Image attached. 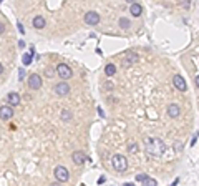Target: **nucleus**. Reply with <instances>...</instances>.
Listing matches in <instances>:
<instances>
[{
	"label": "nucleus",
	"mask_w": 199,
	"mask_h": 186,
	"mask_svg": "<svg viewBox=\"0 0 199 186\" xmlns=\"http://www.w3.org/2000/svg\"><path fill=\"white\" fill-rule=\"evenodd\" d=\"M57 75L60 76L61 80H68V78H71V75H73V72H71V68L68 67L67 63H60V65H57Z\"/></svg>",
	"instance_id": "7ed1b4c3"
},
{
	"label": "nucleus",
	"mask_w": 199,
	"mask_h": 186,
	"mask_svg": "<svg viewBox=\"0 0 199 186\" xmlns=\"http://www.w3.org/2000/svg\"><path fill=\"white\" fill-rule=\"evenodd\" d=\"M196 143H198V138H196V136H194V138H192V141H191V146H194Z\"/></svg>",
	"instance_id": "393cba45"
},
{
	"label": "nucleus",
	"mask_w": 199,
	"mask_h": 186,
	"mask_svg": "<svg viewBox=\"0 0 199 186\" xmlns=\"http://www.w3.org/2000/svg\"><path fill=\"white\" fill-rule=\"evenodd\" d=\"M50 186H60V183H52Z\"/></svg>",
	"instance_id": "c756f323"
},
{
	"label": "nucleus",
	"mask_w": 199,
	"mask_h": 186,
	"mask_svg": "<svg viewBox=\"0 0 199 186\" xmlns=\"http://www.w3.org/2000/svg\"><path fill=\"white\" fill-rule=\"evenodd\" d=\"M129 14L133 15V17H139V15L143 14V8H141V5L139 4H131V7H129Z\"/></svg>",
	"instance_id": "2eb2a0df"
},
{
	"label": "nucleus",
	"mask_w": 199,
	"mask_h": 186,
	"mask_svg": "<svg viewBox=\"0 0 199 186\" xmlns=\"http://www.w3.org/2000/svg\"><path fill=\"white\" fill-rule=\"evenodd\" d=\"M18 76H20V78H23V76H25V70H23V68L18 70Z\"/></svg>",
	"instance_id": "5701e85b"
},
{
	"label": "nucleus",
	"mask_w": 199,
	"mask_h": 186,
	"mask_svg": "<svg viewBox=\"0 0 199 186\" xmlns=\"http://www.w3.org/2000/svg\"><path fill=\"white\" fill-rule=\"evenodd\" d=\"M173 83H174V86H176V88H178L179 92H186V90H188V85H186L184 78H183L181 75H174Z\"/></svg>",
	"instance_id": "9d476101"
},
{
	"label": "nucleus",
	"mask_w": 199,
	"mask_h": 186,
	"mask_svg": "<svg viewBox=\"0 0 199 186\" xmlns=\"http://www.w3.org/2000/svg\"><path fill=\"white\" fill-rule=\"evenodd\" d=\"M85 22L86 25H98L100 23V14H96V12H86L85 15Z\"/></svg>",
	"instance_id": "6e6552de"
},
{
	"label": "nucleus",
	"mask_w": 199,
	"mask_h": 186,
	"mask_svg": "<svg viewBox=\"0 0 199 186\" xmlns=\"http://www.w3.org/2000/svg\"><path fill=\"white\" fill-rule=\"evenodd\" d=\"M105 73H106V76H113L114 73H116V67H114L113 63H108L106 67H105Z\"/></svg>",
	"instance_id": "dca6fc26"
},
{
	"label": "nucleus",
	"mask_w": 199,
	"mask_h": 186,
	"mask_svg": "<svg viewBox=\"0 0 199 186\" xmlns=\"http://www.w3.org/2000/svg\"><path fill=\"white\" fill-rule=\"evenodd\" d=\"M143 186H158V181L153 178H146L144 181H143Z\"/></svg>",
	"instance_id": "6ab92c4d"
},
{
	"label": "nucleus",
	"mask_w": 199,
	"mask_h": 186,
	"mask_svg": "<svg viewBox=\"0 0 199 186\" xmlns=\"http://www.w3.org/2000/svg\"><path fill=\"white\" fill-rule=\"evenodd\" d=\"M146 178H148V175H146V173H139V175H136V181H138V183H143Z\"/></svg>",
	"instance_id": "412c9836"
},
{
	"label": "nucleus",
	"mask_w": 199,
	"mask_h": 186,
	"mask_svg": "<svg viewBox=\"0 0 199 186\" xmlns=\"http://www.w3.org/2000/svg\"><path fill=\"white\" fill-rule=\"evenodd\" d=\"M32 23H33V27H35L37 30H42V28H45V25H46L45 18H43L42 15H37V17H33Z\"/></svg>",
	"instance_id": "f8f14e48"
},
{
	"label": "nucleus",
	"mask_w": 199,
	"mask_h": 186,
	"mask_svg": "<svg viewBox=\"0 0 199 186\" xmlns=\"http://www.w3.org/2000/svg\"><path fill=\"white\" fill-rule=\"evenodd\" d=\"M138 60H139V57L136 53H128V57L123 60V65H124V67H131V65L136 63Z\"/></svg>",
	"instance_id": "4468645a"
},
{
	"label": "nucleus",
	"mask_w": 199,
	"mask_h": 186,
	"mask_svg": "<svg viewBox=\"0 0 199 186\" xmlns=\"http://www.w3.org/2000/svg\"><path fill=\"white\" fill-rule=\"evenodd\" d=\"M4 32H5V25L0 22V33H4Z\"/></svg>",
	"instance_id": "b1692460"
},
{
	"label": "nucleus",
	"mask_w": 199,
	"mask_h": 186,
	"mask_svg": "<svg viewBox=\"0 0 199 186\" xmlns=\"http://www.w3.org/2000/svg\"><path fill=\"white\" fill-rule=\"evenodd\" d=\"M0 2H2V0H0Z\"/></svg>",
	"instance_id": "473e14b6"
},
{
	"label": "nucleus",
	"mask_w": 199,
	"mask_h": 186,
	"mask_svg": "<svg viewBox=\"0 0 199 186\" xmlns=\"http://www.w3.org/2000/svg\"><path fill=\"white\" fill-rule=\"evenodd\" d=\"M146 145H148V146H146V150H148L149 154L153 153L154 156H159V154L164 151L163 141H161V140H158V138H153V140H151V138H146Z\"/></svg>",
	"instance_id": "f257e3e1"
},
{
	"label": "nucleus",
	"mask_w": 199,
	"mask_h": 186,
	"mask_svg": "<svg viewBox=\"0 0 199 186\" xmlns=\"http://www.w3.org/2000/svg\"><path fill=\"white\" fill-rule=\"evenodd\" d=\"M2 73H4V65L0 63V75H2Z\"/></svg>",
	"instance_id": "c85d7f7f"
},
{
	"label": "nucleus",
	"mask_w": 199,
	"mask_h": 186,
	"mask_svg": "<svg viewBox=\"0 0 199 186\" xmlns=\"http://www.w3.org/2000/svg\"><path fill=\"white\" fill-rule=\"evenodd\" d=\"M12 116H13V108H12L10 105L0 106V120L7 122V120H12Z\"/></svg>",
	"instance_id": "0eeeda50"
},
{
	"label": "nucleus",
	"mask_w": 199,
	"mask_h": 186,
	"mask_svg": "<svg viewBox=\"0 0 199 186\" xmlns=\"http://www.w3.org/2000/svg\"><path fill=\"white\" fill-rule=\"evenodd\" d=\"M71 118H73L71 111H68V110H63V111H61V120H63V122H70Z\"/></svg>",
	"instance_id": "f3484780"
},
{
	"label": "nucleus",
	"mask_w": 199,
	"mask_h": 186,
	"mask_svg": "<svg viewBox=\"0 0 199 186\" xmlns=\"http://www.w3.org/2000/svg\"><path fill=\"white\" fill-rule=\"evenodd\" d=\"M123 186H124V184H123Z\"/></svg>",
	"instance_id": "72a5a7b5"
},
{
	"label": "nucleus",
	"mask_w": 199,
	"mask_h": 186,
	"mask_svg": "<svg viewBox=\"0 0 199 186\" xmlns=\"http://www.w3.org/2000/svg\"><path fill=\"white\" fill-rule=\"evenodd\" d=\"M71 160H73V163L75 165H83L88 158H86V154L83 153V151H73V154H71Z\"/></svg>",
	"instance_id": "1a4fd4ad"
},
{
	"label": "nucleus",
	"mask_w": 199,
	"mask_h": 186,
	"mask_svg": "<svg viewBox=\"0 0 199 186\" xmlns=\"http://www.w3.org/2000/svg\"><path fill=\"white\" fill-rule=\"evenodd\" d=\"M45 75L46 76H53L55 75V70H53V68H46V70H45Z\"/></svg>",
	"instance_id": "4be33fe9"
},
{
	"label": "nucleus",
	"mask_w": 199,
	"mask_h": 186,
	"mask_svg": "<svg viewBox=\"0 0 199 186\" xmlns=\"http://www.w3.org/2000/svg\"><path fill=\"white\" fill-rule=\"evenodd\" d=\"M18 46H20V48H23V46H25V42H23V40H20V42H18Z\"/></svg>",
	"instance_id": "bb28decb"
},
{
	"label": "nucleus",
	"mask_w": 199,
	"mask_h": 186,
	"mask_svg": "<svg viewBox=\"0 0 199 186\" xmlns=\"http://www.w3.org/2000/svg\"><path fill=\"white\" fill-rule=\"evenodd\" d=\"M178 183H179V178H176V179H174V181H173V184H171V186H176V184H178Z\"/></svg>",
	"instance_id": "cd10ccee"
},
{
	"label": "nucleus",
	"mask_w": 199,
	"mask_h": 186,
	"mask_svg": "<svg viewBox=\"0 0 199 186\" xmlns=\"http://www.w3.org/2000/svg\"><path fill=\"white\" fill-rule=\"evenodd\" d=\"M111 165H113V168L116 170V171H126V168H128V160H126V156H123V154H113Z\"/></svg>",
	"instance_id": "f03ea898"
},
{
	"label": "nucleus",
	"mask_w": 199,
	"mask_h": 186,
	"mask_svg": "<svg viewBox=\"0 0 199 186\" xmlns=\"http://www.w3.org/2000/svg\"><path fill=\"white\" fill-rule=\"evenodd\" d=\"M126 2H128V4H135V0H126Z\"/></svg>",
	"instance_id": "2f4dec72"
},
{
	"label": "nucleus",
	"mask_w": 199,
	"mask_h": 186,
	"mask_svg": "<svg viewBox=\"0 0 199 186\" xmlns=\"http://www.w3.org/2000/svg\"><path fill=\"white\" fill-rule=\"evenodd\" d=\"M17 27H18V30H20V32H22V33H23V32H25V30H23V25H22V23H18V25H17Z\"/></svg>",
	"instance_id": "a878e982"
},
{
	"label": "nucleus",
	"mask_w": 199,
	"mask_h": 186,
	"mask_svg": "<svg viewBox=\"0 0 199 186\" xmlns=\"http://www.w3.org/2000/svg\"><path fill=\"white\" fill-rule=\"evenodd\" d=\"M55 178H57L58 183H67L70 179V173L65 166H57L55 168Z\"/></svg>",
	"instance_id": "20e7f679"
},
{
	"label": "nucleus",
	"mask_w": 199,
	"mask_h": 186,
	"mask_svg": "<svg viewBox=\"0 0 199 186\" xmlns=\"http://www.w3.org/2000/svg\"><path fill=\"white\" fill-rule=\"evenodd\" d=\"M22 62H23V65L27 67V65L32 63V53H23V57H22Z\"/></svg>",
	"instance_id": "a211bd4d"
},
{
	"label": "nucleus",
	"mask_w": 199,
	"mask_h": 186,
	"mask_svg": "<svg viewBox=\"0 0 199 186\" xmlns=\"http://www.w3.org/2000/svg\"><path fill=\"white\" fill-rule=\"evenodd\" d=\"M8 103H10L12 108L17 106V105H20V95H18V93H15V92L8 93Z\"/></svg>",
	"instance_id": "ddd939ff"
},
{
	"label": "nucleus",
	"mask_w": 199,
	"mask_h": 186,
	"mask_svg": "<svg viewBox=\"0 0 199 186\" xmlns=\"http://www.w3.org/2000/svg\"><path fill=\"white\" fill-rule=\"evenodd\" d=\"M179 113H181V106H179L178 103H171L169 106H168V115H169L171 118H178Z\"/></svg>",
	"instance_id": "9b49d317"
},
{
	"label": "nucleus",
	"mask_w": 199,
	"mask_h": 186,
	"mask_svg": "<svg viewBox=\"0 0 199 186\" xmlns=\"http://www.w3.org/2000/svg\"><path fill=\"white\" fill-rule=\"evenodd\" d=\"M53 92H55V95H58V97H67L68 93H70V85H68L67 82H60V83L55 85Z\"/></svg>",
	"instance_id": "39448f33"
},
{
	"label": "nucleus",
	"mask_w": 199,
	"mask_h": 186,
	"mask_svg": "<svg viewBox=\"0 0 199 186\" xmlns=\"http://www.w3.org/2000/svg\"><path fill=\"white\" fill-rule=\"evenodd\" d=\"M129 25H131V23H129L128 18H120V27H121V28L126 30V28H129Z\"/></svg>",
	"instance_id": "aec40b11"
},
{
	"label": "nucleus",
	"mask_w": 199,
	"mask_h": 186,
	"mask_svg": "<svg viewBox=\"0 0 199 186\" xmlns=\"http://www.w3.org/2000/svg\"><path fill=\"white\" fill-rule=\"evenodd\" d=\"M124 186H135V184H133V183H126Z\"/></svg>",
	"instance_id": "7c9ffc66"
},
{
	"label": "nucleus",
	"mask_w": 199,
	"mask_h": 186,
	"mask_svg": "<svg viewBox=\"0 0 199 186\" xmlns=\"http://www.w3.org/2000/svg\"><path fill=\"white\" fill-rule=\"evenodd\" d=\"M42 83H43L42 76L37 75V73H33V75L28 76V86L32 90H40V88H42Z\"/></svg>",
	"instance_id": "423d86ee"
}]
</instances>
